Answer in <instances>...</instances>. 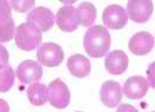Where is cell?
I'll use <instances>...</instances> for the list:
<instances>
[{
    "mask_svg": "<svg viewBox=\"0 0 155 112\" xmlns=\"http://www.w3.org/2000/svg\"><path fill=\"white\" fill-rule=\"evenodd\" d=\"M111 45V36L104 26L97 25L87 30L84 36V49L92 58H102Z\"/></svg>",
    "mask_w": 155,
    "mask_h": 112,
    "instance_id": "1",
    "label": "cell"
},
{
    "mask_svg": "<svg viewBox=\"0 0 155 112\" xmlns=\"http://www.w3.org/2000/svg\"><path fill=\"white\" fill-rule=\"evenodd\" d=\"M14 40H16V45L21 50L31 52L41 45L43 36H41V31L35 25L25 22L21 23L16 28Z\"/></svg>",
    "mask_w": 155,
    "mask_h": 112,
    "instance_id": "2",
    "label": "cell"
},
{
    "mask_svg": "<svg viewBox=\"0 0 155 112\" xmlns=\"http://www.w3.org/2000/svg\"><path fill=\"white\" fill-rule=\"evenodd\" d=\"M36 57L40 65H44L47 67H56L62 63L65 58V53L58 44L44 43L39 46Z\"/></svg>",
    "mask_w": 155,
    "mask_h": 112,
    "instance_id": "3",
    "label": "cell"
},
{
    "mask_svg": "<svg viewBox=\"0 0 155 112\" xmlns=\"http://www.w3.org/2000/svg\"><path fill=\"white\" fill-rule=\"evenodd\" d=\"M48 101L54 108H66L70 103L69 88L61 79L51 81L48 86Z\"/></svg>",
    "mask_w": 155,
    "mask_h": 112,
    "instance_id": "4",
    "label": "cell"
},
{
    "mask_svg": "<svg viewBox=\"0 0 155 112\" xmlns=\"http://www.w3.org/2000/svg\"><path fill=\"white\" fill-rule=\"evenodd\" d=\"M102 21L105 26L110 28V30H120V28H123L127 25L128 16L123 7L113 4V5L105 8L102 13Z\"/></svg>",
    "mask_w": 155,
    "mask_h": 112,
    "instance_id": "5",
    "label": "cell"
},
{
    "mask_svg": "<svg viewBox=\"0 0 155 112\" xmlns=\"http://www.w3.org/2000/svg\"><path fill=\"white\" fill-rule=\"evenodd\" d=\"M154 4L150 0H130L127 5V12L129 18L133 22L145 23L151 17Z\"/></svg>",
    "mask_w": 155,
    "mask_h": 112,
    "instance_id": "6",
    "label": "cell"
},
{
    "mask_svg": "<svg viewBox=\"0 0 155 112\" xmlns=\"http://www.w3.org/2000/svg\"><path fill=\"white\" fill-rule=\"evenodd\" d=\"M27 22L35 25L41 32L49 31L54 25V16L51 9L45 7H39L31 9L27 16Z\"/></svg>",
    "mask_w": 155,
    "mask_h": 112,
    "instance_id": "7",
    "label": "cell"
},
{
    "mask_svg": "<svg viewBox=\"0 0 155 112\" xmlns=\"http://www.w3.org/2000/svg\"><path fill=\"white\" fill-rule=\"evenodd\" d=\"M43 76V69L39 62L27 59L23 61L17 69V77L23 84L38 82Z\"/></svg>",
    "mask_w": 155,
    "mask_h": 112,
    "instance_id": "8",
    "label": "cell"
},
{
    "mask_svg": "<svg viewBox=\"0 0 155 112\" xmlns=\"http://www.w3.org/2000/svg\"><path fill=\"white\" fill-rule=\"evenodd\" d=\"M122 97H123V91L119 82L109 80L105 81L102 86H101V93H100L101 102L109 108H114L115 106H118L122 102Z\"/></svg>",
    "mask_w": 155,
    "mask_h": 112,
    "instance_id": "9",
    "label": "cell"
},
{
    "mask_svg": "<svg viewBox=\"0 0 155 112\" xmlns=\"http://www.w3.org/2000/svg\"><path fill=\"white\" fill-rule=\"evenodd\" d=\"M129 50L136 56H145L150 53L154 48V36L150 32L141 31L130 37L128 43Z\"/></svg>",
    "mask_w": 155,
    "mask_h": 112,
    "instance_id": "10",
    "label": "cell"
},
{
    "mask_svg": "<svg viewBox=\"0 0 155 112\" xmlns=\"http://www.w3.org/2000/svg\"><path fill=\"white\" fill-rule=\"evenodd\" d=\"M149 84L147 80L142 76H130L124 82L122 91L129 99H141L147 93Z\"/></svg>",
    "mask_w": 155,
    "mask_h": 112,
    "instance_id": "11",
    "label": "cell"
},
{
    "mask_svg": "<svg viewBox=\"0 0 155 112\" xmlns=\"http://www.w3.org/2000/svg\"><path fill=\"white\" fill-rule=\"evenodd\" d=\"M56 22L62 31H65V32L75 31L78 26H79L76 9L71 5H65V7L60 8L57 12V16H56Z\"/></svg>",
    "mask_w": 155,
    "mask_h": 112,
    "instance_id": "12",
    "label": "cell"
},
{
    "mask_svg": "<svg viewBox=\"0 0 155 112\" xmlns=\"http://www.w3.org/2000/svg\"><path fill=\"white\" fill-rule=\"evenodd\" d=\"M105 69L111 75H122L128 69V56L123 50H113L105 58Z\"/></svg>",
    "mask_w": 155,
    "mask_h": 112,
    "instance_id": "13",
    "label": "cell"
},
{
    "mask_svg": "<svg viewBox=\"0 0 155 112\" xmlns=\"http://www.w3.org/2000/svg\"><path fill=\"white\" fill-rule=\"evenodd\" d=\"M67 69L75 77H85L91 72V62L81 54H74L67 61Z\"/></svg>",
    "mask_w": 155,
    "mask_h": 112,
    "instance_id": "14",
    "label": "cell"
},
{
    "mask_svg": "<svg viewBox=\"0 0 155 112\" xmlns=\"http://www.w3.org/2000/svg\"><path fill=\"white\" fill-rule=\"evenodd\" d=\"M76 16L79 25L84 27H91L97 18V9L92 3L84 2L76 8Z\"/></svg>",
    "mask_w": 155,
    "mask_h": 112,
    "instance_id": "15",
    "label": "cell"
},
{
    "mask_svg": "<svg viewBox=\"0 0 155 112\" xmlns=\"http://www.w3.org/2000/svg\"><path fill=\"white\" fill-rule=\"evenodd\" d=\"M28 101L34 106H43L48 101V88L41 82H32L27 89Z\"/></svg>",
    "mask_w": 155,
    "mask_h": 112,
    "instance_id": "16",
    "label": "cell"
},
{
    "mask_svg": "<svg viewBox=\"0 0 155 112\" xmlns=\"http://www.w3.org/2000/svg\"><path fill=\"white\" fill-rule=\"evenodd\" d=\"M14 22L12 16H7L0 19V43H8L11 41L14 36Z\"/></svg>",
    "mask_w": 155,
    "mask_h": 112,
    "instance_id": "17",
    "label": "cell"
},
{
    "mask_svg": "<svg viewBox=\"0 0 155 112\" xmlns=\"http://www.w3.org/2000/svg\"><path fill=\"white\" fill-rule=\"evenodd\" d=\"M14 82V71L11 66L0 67V93H5L13 86Z\"/></svg>",
    "mask_w": 155,
    "mask_h": 112,
    "instance_id": "18",
    "label": "cell"
},
{
    "mask_svg": "<svg viewBox=\"0 0 155 112\" xmlns=\"http://www.w3.org/2000/svg\"><path fill=\"white\" fill-rule=\"evenodd\" d=\"M34 5H35L34 0H22V2L13 0V2H11V7H13V9H16L17 12H21V13L30 11Z\"/></svg>",
    "mask_w": 155,
    "mask_h": 112,
    "instance_id": "19",
    "label": "cell"
},
{
    "mask_svg": "<svg viewBox=\"0 0 155 112\" xmlns=\"http://www.w3.org/2000/svg\"><path fill=\"white\" fill-rule=\"evenodd\" d=\"M11 11H12L11 4L8 2H5V0H0V19L7 17V16H12Z\"/></svg>",
    "mask_w": 155,
    "mask_h": 112,
    "instance_id": "20",
    "label": "cell"
},
{
    "mask_svg": "<svg viewBox=\"0 0 155 112\" xmlns=\"http://www.w3.org/2000/svg\"><path fill=\"white\" fill-rule=\"evenodd\" d=\"M8 61H9L8 50L2 45V44H0V67L8 65Z\"/></svg>",
    "mask_w": 155,
    "mask_h": 112,
    "instance_id": "21",
    "label": "cell"
},
{
    "mask_svg": "<svg viewBox=\"0 0 155 112\" xmlns=\"http://www.w3.org/2000/svg\"><path fill=\"white\" fill-rule=\"evenodd\" d=\"M116 112H138V111L136 110L132 104L123 103V104H120V106L118 107V110H116Z\"/></svg>",
    "mask_w": 155,
    "mask_h": 112,
    "instance_id": "22",
    "label": "cell"
},
{
    "mask_svg": "<svg viewBox=\"0 0 155 112\" xmlns=\"http://www.w3.org/2000/svg\"><path fill=\"white\" fill-rule=\"evenodd\" d=\"M0 112H9V106L4 99H0Z\"/></svg>",
    "mask_w": 155,
    "mask_h": 112,
    "instance_id": "23",
    "label": "cell"
},
{
    "mask_svg": "<svg viewBox=\"0 0 155 112\" xmlns=\"http://www.w3.org/2000/svg\"><path fill=\"white\" fill-rule=\"evenodd\" d=\"M76 112H80V111H76Z\"/></svg>",
    "mask_w": 155,
    "mask_h": 112,
    "instance_id": "24",
    "label": "cell"
}]
</instances>
